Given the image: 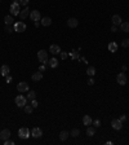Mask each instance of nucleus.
I'll return each mask as SVG.
<instances>
[{
  "label": "nucleus",
  "instance_id": "obj_19",
  "mask_svg": "<svg viewBox=\"0 0 129 145\" xmlns=\"http://www.w3.org/2000/svg\"><path fill=\"white\" fill-rule=\"evenodd\" d=\"M69 136H70V132H67V131H62V132L59 133V140H61V141H66Z\"/></svg>",
  "mask_w": 129,
  "mask_h": 145
},
{
  "label": "nucleus",
  "instance_id": "obj_22",
  "mask_svg": "<svg viewBox=\"0 0 129 145\" xmlns=\"http://www.w3.org/2000/svg\"><path fill=\"white\" fill-rule=\"evenodd\" d=\"M92 118H90L89 115H84V118H83V124L84 126H89V124H92Z\"/></svg>",
  "mask_w": 129,
  "mask_h": 145
},
{
  "label": "nucleus",
  "instance_id": "obj_29",
  "mask_svg": "<svg viewBox=\"0 0 129 145\" xmlns=\"http://www.w3.org/2000/svg\"><path fill=\"white\" fill-rule=\"evenodd\" d=\"M23 109H25L26 114H31L32 113V105H25Z\"/></svg>",
  "mask_w": 129,
  "mask_h": 145
},
{
  "label": "nucleus",
  "instance_id": "obj_17",
  "mask_svg": "<svg viewBox=\"0 0 129 145\" xmlns=\"http://www.w3.org/2000/svg\"><path fill=\"white\" fill-rule=\"evenodd\" d=\"M120 29H121V31H124V33H129V22H121Z\"/></svg>",
  "mask_w": 129,
  "mask_h": 145
},
{
  "label": "nucleus",
  "instance_id": "obj_38",
  "mask_svg": "<svg viewBox=\"0 0 129 145\" xmlns=\"http://www.w3.org/2000/svg\"><path fill=\"white\" fill-rule=\"evenodd\" d=\"M111 31H112V33H116V31H118V26H116V25H112V26H111Z\"/></svg>",
  "mask_w": 129,
  "mask_h": 145
},
{
  "label": "nucleus",
  "instance_id": "obj_32",
  "mask_svg": "<svg viewBox=\"0 0 129 145\" xmlns=\"http://www.w3.org/2000/svg\"><path fill=\"white\" fill-rule=\"evenodd\" d=\"M92 123H93V124H94V127L97 128V127H100V126H101V120H100V119H96L94 122H92Z\"/></svg>",
  "mask_w": 129,
  "mask_h": 145
},
{
  "label": "nucleus",
  "instance_id": "obj_15",
  "mask_svg": "<svg viewBox=\"0 0 129 145\" xmlns=\"http://www.w3.org/2000/svg\"><path fill=\"white\" fill-rule=\"evenodd\" d=\"M79 25V21L76 20V18H70L69 21H67V26H69V27H76Z\"/></svg>",
  "mask_w": 129,
  "mask_h": 145
},
{
  "label": "nucleus",
  "instance_id": "obj_21",
  "mask_svg": "<svg viewBox=\"0 0 129 145\" xmlns=\"http://www.w3.org/2000/svg\"><path fill=\"white\" fill-rule=\"evenodd\" d=\"M107 48H109L110 52L114 53V52H116V51H118V44H116L115 42H111V43L109 44V47H107Z\"/></svg>",
  "mask_w": 129,
  "mask_h": 145
},
{
  "label": "nucleus",
  "instance_id": "obj_6",
  "mask_svg": "<svg viewBox=\"0 0 129 145\" xmlns=\"http://www.w3.org/2000/svg\"><path fill=\"white\" fill-rule=\"evenodd\" d=\"M111 127L114 129H116V131H119V129L123 128V122H121L120 119H112L111 120Z\"/></svg>",
  "mask_w": 129,
  "mask_h": 145
},
{
  "label": "nucleus",
  "instance_id": "obj_8",
  "mask_svg": "<svg viewBox=\"0 0 129 145\" xmlns=\"http://www.w3.org/2000/svg\"><path fill=\"white\" fill-rule=\"evenodd\" d=\"M30 17L32 21H40L41 20V14L39 11H30Z\"/></svg>",
  "mask_w": 129,
  "mask_h": 145
},
{
  "label": "nucleus",
  "instance_id": "obj_9",
  "mask_svg": "<svg viewBox=\"0 0 129 145\" xmlns=\"http://www.w3.org/2000/svg\"><path fill=\"white\" fill-rule=\"evenodd\" d=\"M17 89H18V92H26V91H28V84L26 82H21L17 84Z\"/></svg>",
  "mask_w": 129,
  "mask_h": 145
},
{
  "label": "nucleus",
  "instance_id": "obj_11",
  "mask_svg": "<svg viewBox=\"0 0 129 145\" xmlns=\"http://www.w3.org/2000/svg\"><path fill=\"white\" fill-rule=\"evenodd\" d=\"M49 52L52 53V55H58V53H61V47L57 44H52L50 47H49Z\"/></svg>",
  "mask_w": 129,
  "mask_h": 145
},
{
  "label": "nucleus",
  "instance_id": "obj_12",
  "mask_svg": "<svg viewBox=\"0 0 129 145\" xmlns=\"http://www.w3.org/2000/svg\"><path fill=\"white\" fill-rule=\"evenodd\" d=\"M41 135H43L41 128H39V127L32 128V131H31V136H34L35 139H39V137H41Z\"/></svg>",
  "mask_w": 129,
  "mask_h": 145
},
{
  "label": "nucleus",
  "instance_id": "obj_7",
  "mask_svg": "<svg viewBox=\"0 0 129 145\" xmlns=\"http://www.w3.org/2000/svg\"><path fill=\"white\" fill-rule=\"evenodd\" d=\"M116 80H118V83H119L120 86L127 84V75H125L124 73H119L118 77H116Z\"/></svg>",
  "mask_w": 129,
  "mask_h": 145
},
{
  "label": "nucleus",
  "instance_id": "obj_41",
  "mask_svg": "<svg viewBox=\"0 0 129 145\" xmlns=\"http://www.w3.org/2000/svg\"><path fill=\"white\" fill-rule=\"evenodd\" d=\"M119 119H120V120H121V122H124V120H125V119H127V115H121V117H120V118H119Z\"/></svg>",
  "mask_w": 129,
  "mask_h": 145
},
{
  "label": "nucleus",
  "instance_id": "obj_3",
  "mask_svg": "<svg viewBox=\"0 0 129 145\" xmlns=\"http://www.w3.org/2000/svg\"><path fill=\"white\" fill-rule=\"evenodd\" d=\"M13 29L16 33H23L26 30V24H23V22H16L13 25Z\"/></svg>",
  "mask_w": 129,
  "mask_h": 145
},
{
  "label": "nucleus",
  "instance_id": "obj_4",
  "mask_svg": "<svg viewBox=\"0 0 129 145\" xmlns=\"http://www.w3.org/2000/svg\"><path fill=\"white\" fill-rule=\"evenodd\" d=\"M26 101H27V97H23L22 95H18L16 97V105L18 106V108H23V106L26 105Z\"/></svg>",
  "mask_w": 129,
  "mask_h": 145
},
{
  "label": "nucleus",
  "instance_id": "obj_34",
  "mask_svg": "<svg viewBox=\"0 0 129 145\" xmlns=\"http://www.w3.org/2000/svg\"><path fill=\"white\" fill-rule=\"evenodd\" d=\"M70 56H71L72 58H79V53H78V52H71Z\"/></svg>",
  "mask_w": 129,
  "mask_h": 145
},
{
  "label": "nucleus",
  "instance_id": "obj_23",
  "mask_svg": "<svg viewBox=\"0 0 129 145\" xmlns=\"http://www.w3.org/2000/svg\"><path fill=\"white\" fill-rule=\"evenodd\" d=\"M48 62H49V66L50 67H57L58 66V60L57 58H50V60H48Z\"/></svg>",
  "mask_w": 129,
  "mask_h": 145
},
{
  "label": "nucleus",
  "instance_id": "obj_42",
  "mask_svg": "<svg viewBox=\"0 0 129 145\" xmlns=\"http://www.w3.org/2000/svg\"><path fill=\"white\" fill-rule=\"evenodd\" d=\"M10 82H12V77L8 75V77H6V83H10Z\"/></svg>",
  "mask_w": 129,
  "mask_h": 145
},
{
  "label": "nucleus",
  "instance_id": "obj_33",
  "mask_svg": "<svg viewBox=\"0 0 129 145\" xmlns=\"http://www.w3.org/2000/svg\"><path fill=\"white\" fill-rule=\"evenodd\" d=\"M5 31H6V33H12V31H13V27H12L10 25H6V26H5Z\"/></svg>",
  "mask_w": 129,
  "mask_h": 145
},
{
  "label": "nucleus",
  "instance_id": "obj_37",
  "mask_svg": "<svg viewBox=\"0 0 129 145\" xmlns=\"http://www.w3.org/2000/svg\"><path fill=\"white\" fill-rule=\"evenodd\" d=\"M4 144H5V145H14V141H10V140L8 139V140L4 141Z\"/></svg>",
  "mask_w": 129,
  "mask_h": 145
},
{
  "label": "nucleus",
  "instance_id": "obj_27",
  "mask_svg": "<svg viewBox=\"0 0 129 145\" xmlns=\"http://www.w3.org/2000/svg\"><path fill=\"white\" fill-rule=\"evenodd\" d=\"M35 97H36V93L34 92V91H30V92L27 93V100H35Z\"/></svg>",
  "mask_w": 129,
  "mask_h": 145
},
{
  "label": "nucleus",
  "instance_id": "obj_36",
  "mask_svg": "<svg viewBox=\"0 0 129 145\" xmlns=\"http://www.w3.org/2000/svg\"><path fill=\"white\" fill-rule=\"evenodd\" d=\"M31 105H32V108H37V105H39V102H37L36 100H32V101H31Z\"/></svg>",
  "mask_w": 129,
  "mask_h": 145
},
{
  "label": "nucleus",
  "instance_id": "obj_39",
  "mask_svg": "<svg viewBox=\"0 0 129 145\" xmlns=\"http://www.w3.org/2000/svg\"><path fill=\"white\" fill-rule=\"evenodd\" d=\"M67 57V53H65V52H62V51H61V58H62V60H65Z\"/></svg>",
  "mask_w": 129,
  "mask_h": 145
},
{
  "label": "nucleus",
  "instance_id": "obj_14",
  "mask_svg": "<svg viewBox=\"0 0 129 145\" xmlns=\"http://www.w3.org/2000/svg\"><path fill=\"white\" fill-rule=\"evenodd\" d=\"M0 71H1V75H3V77H8V75H9V71H10V69H9L8 65H3L1 69H0Z\"/></svg>",
  "mask_w": 129,
  "mask_h": 145
},
{
  "label": "nucleus",
  "instance_id": "obj_5",
  "mask_svg": "<svg viewBox=\"0 0 129 145\" xmlns=\"http://www.w3.org/2000/svg\"><path fill=\"white\" fill-rule=\"evenodd\" d=\"M21 12V5L18 3H13L10 5V13H12V16H18Z\"/></svg>",
  "mask_w": 129,
  "mask_h": 145
},
{
  "label": "nucleus",
  "instance_id": "obj_25",
  "mask_svg": "<svg viewBox=\"0 0 129 145\" xmlns=\"http://www.w3.org/2000/svg\"><path fill=\"white\" fill-rule=\"evenodd\" d=\"M94 133H96L94 127H88V129H87V135H88L89 137H92V136H94Z\"/></svg>",
  "mask_w": 129,
  "mask_h": 145
},
{
  "label": "nucleus",
  "instance_id": "obj_30",
  "mask_svg": "<svg viewBox=\"0 0 129 145\" xmlns=\"http://www.w3.org/2000/svg\"><path fill=\"white\" fill-rule=\"evenodd\" d=\"M18 4H19V5H25V7H27L28 0H18Z\"/></svg>",
  "mask_w": 129,
  "mask_h": 145
},
{
  "label": "nucleus",
  "instance_id": "obj_40",
  "mask_svg": "<svg viewBox=\"0 0 129 145\" xmlns=\"http://www.w3.org/2000/svg\"><path fill=\"white\" fill-rule=\"evenodd\" d=\"M39 71H41V73H43V71H45V65H44V64L39 67Z\"/></svg>",
  "mask_w": 129,
  "mask_h": 145
},
{
  "label": "nucleus",
  "instance_id": "obj_1",
  "mask_svg": "<svg viewBox=\"0 0 129 145\" xmlns=\"http://www.w3.org/2000/svg\"><path fill=\"white\" fill-rule=\"evenodd\" d=\"M37 60H39L41 64L48 62V52H45L44 49L39 51V52H37Z\"/></svg>",
  "mask_w": 129,
  "mask_h": 145
},
{
  "label": "nucleus",
  "instance_id": "obj_10",
  "mask_svg": "<svg viewBox=\"0 0 129 145\" xmlns=\"http://www.w3.org/2000/svg\"><path fill=\"white\" fill-rule=\"evenodd\" d=\"M10 137V131L9 129H3L1 132H0V140H3V141H5V140H8Z\"/></svg>",
  "mask_w": 129,
  "mask_h": 145
},
{
  "label": "nucleus",
  "instance_id": "obj_26",
  "mask_svg": "<svg viewBox=\"0 0 129 145\" xmlns=\"http://www.w3.org/2000/svg\"><path fill=\"white\" fill-rule=\"evenodd\" d=\"M87 74L89 75V77H93V75L96 74V69H94L93 66H89L88 70H87Z\"/></svg>",
  "mask_w": 129,
  "mask_h": 145
},
{
  "label": "nucleus",
  "instance_id": "obj_16",
  "mask_svg": "<svg viewBox=\"0 0 129 145\" xmlns=\"http://www.w3.org/2000/svg\"><path fill=\"white\" fill-rule=\"evenodd\" d=\"M31 78H32V80H35V82H39V80H41V79H43V73H41V71L34 73Z\"/></svg>",
  "mask_w": 129,
  "mask_h": 145
},
{
  "label": "nucleus",
  "instance_id": "obj_35",
  "mask_svg": "<svg viewBox=\"0 0 129 145\" xmlns=\"http://www.w3.org/2000/svg\"><path fill=\"white\" fill-rule=\"evenodd\" d=\"M88 84H89V86H93V84H94V79H93V77H90V78H89Z\"/></svg>",
  "mask_w": 129,
  "mask_h": 145
},
{
  "label": "nucleus",
  "instance_id": "obj_31",
  "mask_svg": "<svg viewBox=\"0 0 129 145\" xmlns=\"http://www.w3.org/2000/svg\"><path fill=\"white\" fill-rule=\"evenodd\" d=\"M121 45H123L124 48L129 47V39H124V40H123V43H121Z\"/></svg>",
  "mask_w": 129,
  "mask_h": 145
},
{
  "label": "nucleus",
  "instance_id": "obj_2",
  "mask_svg": "<svg viewBox=\"0 0 129 145\" xmlns=\"http://www.w3.org/2000/svg\"><path fill=\"white\" fill-rule=\"evenodd\" d=\"M18 136H19V139H28V137H30V129H28V128H26V127L19 128V131H18Z\"/></svg>",
  "mask_w": 129,
  "mask_h": 145
},
{
  "label": "nucleus",
  "instance_id": "obj_28",
  "mask_svg": "<svg viewBox=\"0 0 129 145\" xmlns=\"http://www.w3.org/2000/svg\"><path fill=\"white\" fill-rule=\"evenodd\" d=\"M79 133H80V129H79V128H74L72 131L70 132V136H72V137H76V136H79Z\"/></svg>",
  "mask_w": 129,
  "mask_h": 145
},
{
  "label": "nucleus",
  "instance_id": "obj_18",
  "mask_svg": "<svg viewBox=\"0 0 129 145\" xmlns=\"http://www.w3.org/2000/svg\"><path fill=\"white\" fill-rule=\"evenodd\" d=\"M112 24L114 25H120L121 24V17L119 16V14H115V16H112Z\"/></svg>",
  "mask_w": 129,
  "mask_h": 145
},
{
  "label": "nucleus",
  "instance_id": "obj_13",
  "mask_svg": "<svg viewBox=\"0 0 129 145\" xmlns=\"http://www.w3.org/2000/svg\"><path fill=\"white\" fill-rule=\"evenodd\" d=\"M18 16H19V18H21V20H25L27 16H30V9H28V7H26V8H25L23 11H21Z\"/></svg>",
  "mask_w": 129,
  "mask_h": 145
},
{
  "label": "nucleus",
  "instance_id": "obj_20",
  "mask_svg": "<svg viewBox=\"0 0 129 145\" xmlns=\"http://www.w3.org/2000/svg\"><path fill=\"white\" fill-rule=\"evenodd\" d=\"M40 24H41L43 26H50V25H52V20H50L49 17H44V18H41Z\"/></svg>",
  "mask_w": 129,
  "mask_h": 145
},
{
  "label": "nucleus",
  "instance_id": "obj_24",
  "mask_svg": "<svg viewBox=\"0 0 129 145\" xmlns=\"http://www.w3.org/2000/svg\"><path fill=\"white\" fill-rule=\"evenodd\" d=\"M4 22H5V25H13V17L12 16H5Z\"/></svg>",
  "mask_w": 129,
  "mask_h": 145
},
{
  "label": "nucleus",
  "instance_id": "obj_43",
  "mask_svg": "<svg viewBox=\"0 0 129 145\" xmlns=\"http://www.w3.org/2000/svg\"><path fill=\"white\" fill-rule=\"evenodd\" d=\"M0 3H1V0H0Z\"/></svg>",
  "mask_w": 129,
  "mask_h": 145
}]
</instances>
